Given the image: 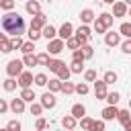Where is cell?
Segmentation results:
<instances>
[{"mask_svg":"<svg viewBox=\"0 0 131 131\" xmlns=\"http://www.w3.org/2000/svg\"><path fill=\"white\" fill-rule=\"evenodd\" d=\"M2 29H4V33L12 35V37H18V35L25 33V18H23L18 12L8 10V12L2 16Z\"/></svg>","mask_w":131,"mask_h":131,"instance_id":"cell-1","label":"cell"},{"mask_svg":"<svg viewBox=\"0 0 131 131\" xmlns=\"http://www.w3.org/2000/svg\"><path fill=\"white\" fill-rule=\"evenodd\" d=\"M23 59H10L8 61V66H6V74L10 76V78H18L20 74H23Z\"/></svg>","mask_w":131,"mask_h":131,"instance_id":"cell-2","label":"cell"},{"mask_svg":"<svg viewBox=\"0 0 131 131\" xmlns=\"http://www.w3.org/2000/svg\"><path fill=\"white\" fill-rule=\"evenodd\" d=\"M74 37L80 41V45H86V43H88V39H90V27H88V25L78 27V29L74 31Z\"/></svg>","mask_w":131,"mask_h":131,"instance_id":"cell-3","label":"cell"},{"mask_svg":"<svg viewBox=\"0 0 131 131\" xmlns=\"http://www.w3.org/2000/svg\"><path fill=\"white\" fill-rule=\"evenodd\" d=\"M106 86H108V84H106L104 80H94V94H96L98 100H106V94H108Z\"/></svg>","mask_w":131,"mask_h":131,"instance_id":"cell-4","label":"cell"},{"mask_svg":"<svg viewBox=\"0 0 131 131\" xmlns=\"http://www.w3.org/2000/svg\"><path fill=\"white\" fill-rule=\"evenodd\" d=\"M63 47H66V41H63V39H51V41L47 43V51H49L51 55L61 53V51H63Z\"/></svg>","mask_w":131,"mask_h":131,"instance_id":"cell-5","label":"cell"},{"mask_svg":"<svg viewBox=\"0 0 131 131\" xmlns=\"http://www.w3.org/2000/svg\"><path fill=\"white\" fill-rule=\"evenodd\" d=\"M41 104H43V108H53V106L57 104L55 92H43V96H41Z\"/></svg>","mask_w":131,"mask_h":131,"instance_id":"cell-6","label":"cell"},{"mask_svg":"<svg viewBox=\"0 0 131 131\" xmlns=\"http://www.w3.org/2000/svg\"><path fill=\"white\" fill-rule=\"evenodd\" d=\"M16 82H18V86H20V88H31V84L35 82V76H33L31 72H23V74L18 76V80H16Z\"/></svg>","mask_w":131,"mask_h":131,"instance_id":"cell-7","label":"cell"},{"mask_svg":"<svg viewBox=\"0 0 131 131\" xmlns=\"http://www.w3.org/2000/svg\"><path fill=\"white\" fill-rule=\"evenodd\" d=\"M127 10H129V8H127V4H125V2H115V4H113V12H111V14H113L115 18H121V16H127Z\"/></svg>","mask_w":131,"mask_h":131,"instance_id":"cell-8","label":"cell"},{"mask_svg":"<svg viewBox=\"0 0 131 131\" xmlns=\"http://www.w3.org/2000/svg\"><path fill=\"white\" fill-rule=\"evenodd\" d=\"M45 25H47V18H45V14H43V12H39V14H35V16L31 18V29L41 31Z\"/></svg>","mask_w":131,"mask_h":131,"instance_id":"cell-9","label":"cell"},{"mask_svg":"<svg viewBox=\"0 0 131 131\" xmlns=\"http://www.w3.org/2000/svg\"><path fill=\"white\" fill-rule=\"evenodd\" d=\"M57 35H59V39H70L72 35H74V25L72 23H63L61 27H59V31H57Z\"/></svg>","mask_w":131,"mask_h":131,"instance_id":"cell-10","label":"cell"},{"mask_svg":"<svg viewBox=\"0 0 131 131\" xmlns=\"http://www.w3.org/2000/svg\"><path fill=\"white\" fill-rule=\"evenodd\" d=\"M117 115H119L117 104H108V106L102 111V121H113V119H117Z\"/></svg>","mask_w":131,"mask_h":131,"instance_id":"cell-11","label":"cell"},{"mask_svg":"<svg viewBox=\"0 0 131 131\" xmlns=\"http://www.w3.org/2000/svg\"><path fill=\"white\" fill-rule=\"evenodd\" d=\"M104 43L108 47H117L121 43V33H106L104 35Z\"/></svg>","mask_w":131,"mask_h":131,"instance_id":"cell-12","label":"cell"},{"mask_svg":"<svg viewBox=\"0 0 131 131\" xmlns=\"http://www.w3.org/2000/svg\"><path fill=\"white\" fill-rule=\"evenodd\" d=\"M10 111L14 113V115H20L23 111H25V100L18 96V98H12L10 100Z\"/></svg>","mask_w":131,"mask_h":131,"instance_id":"cell-13","label":"cell"},{"mask_svg":"<svg viewBox=\"0 0 131 131\" xmlns=\"http://www.w3.org/2000/svg\"><path fill=\"white\" fill-rule=\"evenodd\" d=\"M25 10L29 12V14H39L41 12V4L37 2V0H27V4H25Z\"/></svg>","mask_w":131,"mask_h":131,"instance_id":"cell-14","label":"cell"},{"mask_svg":"<svg viewBox=\"0 0 131 131\" xmlns=\"http://www.w3.org/2000/svg\"><path fill=\"white\" fill-rule=\"evenodd\" d=\"M41 35H43L47 41H51V39H55V35H57V29H55L53 25H45V27L41 29Z\"/></svg>","mask_w":131,"mask_h":131,"instance_id":"cell-15","label":"cell"},{"mask_svg":"<svg viewBox=\"0 0 131 131\" xmlns=\"http://www.w3.org/2000/svg\"><path fill=\"white\" fill-rule=\"evenodd\" d=\"M98 20H100V23H102V25L108 29V27H113V23H115V16H113L111 12H100V14H98Z\"/></svg>","mask_w":131,"mask_h":131,"instance_id":"cell-16","label":"cell"},{"mask_svg":"<svg viewBox=\"0 0 131 131\" xmlns=\"http://www.w3.org/2000/svg\"><path fill=\"white\" fill-rule=\"evenodd\" d=\"M76 121H78V119H76L74 115H66V117L61 119V125H63V129H76V125H78Z\"/></svg>","mask_w":131,"mask_h":131,"instance_id":"cell-17","label":"cell"},{"mask_svg":"<svg viewBox=\"0 0 131 131\" xmlns=\"http://www.w3.org/2000/svg\"><path fill=\"white\" fill-rule=\"evenodd\" d=\"M80 20H82L84 25H88V23H94V12H92L90 8H84V10L80 12Z\"/></svg>","mask_w":131,"mask_h":131,"instance_id":"cell-18","label":"cell"},{"mask_svg":"<svg viewBox=\"0 0 131 131\" xmlns=\"http://www.w3.org/2000/svg\"><path fill=\"white\" fill-rule=\"evenodd\" d=\"M47 86H49V92H61V86H63V82H61L59 78H51V80L47 82Z\"/></svg>","mask_w":131,"mask_h":131,"instance_id":"cell-19","label":"cell"},{"mask_svg":"<svg viewBox=\"0 0 131 131\" xmlns=\"http://www.w3.org/2000/svg\"><path fill=\"white\" fill-rule=\"evenodd\" d=\"M70 115H74L76 119H82V117L86 115V106L78 102V104H74V106H72V111H70Z\"/></svg>","mask_w":131,"mask_h":131,"instance_id":"cell-20","label":"cell"},{"mask_svg":"<svg viewBox=\"0 0 131 131\" xmlns=\"http://www.w3.org/2000/svg\"><path fill=\"white\" fill-rule=\"evenodd\" d=\"M20 98H23L25 102H33L37 96H35V92H33L31 88H23V90H20Z\"/></svg>","mask_w":131,"mask_h":131,"instance_id":"cell-21","label":"cell"},{"mask_svg":"<svg viewBox=\"0 0 131 131\" xmlns=\"http://www.w3.org/2000/svg\"><path fill=\"white\" fill-rule=\"evenodd\" d=\"M117 119H119V123H121V125L129 123V121H131V111H129V108H123V111H119Z\"/></svg>","mask_w":131,"mask_h":131,"instance_id":"cell-22","label":"cell"},{"mask_svg":"<svg viewBox=\"0 0 131 131\" xmlns=\"http://www.w3.org/2000/svg\"><path fill=\"white\" fill-rule=\"evenodd\" d=\"M70 74H72V70H70L66 63H63V66L59 68V72H57V78H59L61 82H66V80H70Z\"/></svg>","mask_w":131,"mask_h":131,"instance_id":"cell-23","label":"cell"},{"mask_svg":"<svg viewBox=\"0 0 131 131\" xmlns=\"http://www.w3.org/2000/svg\"><path fill=\"white\" fill-rule=\"evenodd\" d=\"M66 47H68V49H72V51H74V49H80V47H82V45H80V41H78V39H76V37H74V35H72V37H70V39H66Z\"/></svg>","mask_w":131,"mask_h":131,"instance_id":"cell-24","label":"cell"},{"mask_svg":"<svg viewBox=\"0 0 131 131\" xmlns=\"http://www.w3.org/2000/svg\"><path fill=\"white\" fill-rule=\"evenodd\" d=\"M23 63H25V66H29V68L37 66V55H33V53H25V57H23Z\"/></svg>","mask_w":131,"mask_h":131,"instance_id":"cell-25","label":"cell"},{"mask_svg":"<svg viewBox=\"0 0 131 131\" xmlns=\"http://www.w3.org/2000/svg\"><path fill=\"white\" fill-rule=\"evenodd\" d=\"M63 66V61L61 59H49V63H47V68H49V72H59V68Z\"/></svg>","mask_w":131,"mask_h":131,"instance_id":"cell-26","label":"cell"},{"mask_svg":"<svg viewBox=\"0 0 131 131\" xmlns=\"http://www.w3.org/2000/svg\"><path fill=\"white\" fill-rule=\"evenodd\" d=\"M16 84H18V82H16L14 78H10V76H8V78L4 80V84H2V86H4V90H6V92H12V90L16 88Z\"/></svg>","mask_w":131,"mask_h":131,"instance_id":"cell-27","label":"cell"},{"mask_svg":"<svg viewBox=\"0 0 131 131\" xmlns=\"http://www.w3.org/2000/svg\"><path fill=\"white\" fill-rule=\"evenodd\" d=\"M119 33L125 35L127 39H131V23H123V25L119 27Z\"/></svg>","mask_w":131,"mask_h":131,"instance_id":"cell-28","label":"cell"},{"mask_svg":"<svg viewBox=\"0 0 131 131\" xmlns=\"http://www.w3.org/2000/svg\"><path fill=\"white\" fill-rule=\"evenodd\" d=\"M102 80H104V82H106V84H115V82H117V80H119V76H117V72H106V74H104V78H102Z\"/></svg>","mask_w":131,"mask_h":131,"instance_id":"cell-29","label":"cell"},{"mask_svg":"<svg viewBox=\"0 0 131 131\" xmlns=\"http://www.w3.org/2000/svg\"><path fill=\"white\" fill-rule=\"evenodd\" d=\"M61 92H63V94H74V92H76V86H74L72 82H68V80H66V82H63V86H61Z\"/></svg>","mask_w":131,"mask_h":131,"instance_id":"cell-30","label":"cell"},{"mask_svg":"<svg viewBox=\"0 0 131 131\" xmlns=\"http://www.w3.org/2000/svg\"><path fill=\"white\" fill-rule=\"evenodd\" d=\"M78 125H80L84 131H90V127H92V119H90V117H82Z\"/></svg>","mask_w":131,"mask_h":131,"instance_id":"cell-31","label":"cell"},{"mask_svg":"<svg viewBox=\"0 0 131 131\" xmlns=\"http://www.w3.org/2000/svg\"><path fill=\"white\" fill-rule=\"evenodd\" d=\"M0 51H2V53H10V51H12V43H10V39L0 41Z\"/></svg>","mask_w":131,"mask_h":131,"instance_id":"cell-32","label":"cell"},{"mask_svg":"<svg viewBox=\"0 0 131 131\" xmlns=\"http://www.w3.org/2000/svg\"><path fill=\"white\" fill-rule=\"evenodd\" d=\"M82 53H84V57H86V59H90V57L94 55V47L86 43V45H82Z\"/></svg>","mask_w":131,"mask_h":131,"instance_id":"cell-33","label":"cell"},{"mask_svg":"<svg viewBox=\"0 0 131 131\" xmlns=\"http://www.w3.org/2000/svg\"><path fill=\"white\" fill-rule=\"evenodd\" d=\"M70 70H72V74H80V72L84 70V61H74V59H72V68H70Z\"/></svg>","mask_w":131,"mask_h":131,"instance_id":"cell-34","label":"cell"},{"mask_svg":"<svg viewBox=\"0 0 131 131\" xmlns=\"http://www.w3.org/2000/svg\"><path fill=\"white\" fill-rule=\"evenodd\" d=\"M47 82H49V80H47L45 74H35V84H37V86H47Z\"/></svg>","mask_w":131,"mask_h":131,"instance_id":"cell-35","label":"cell"},{"mask_svg":"<svg viewBox=\"0 0 131 131\" xmlns=\"http://www.w3.org/2000/svg\"><path fill=\"white\" fill-rule=\"evenodd\" d=\"M33 49H35V41H27V43H23V47H20L23 53H33Z\"/></svg>","mask_w":131,"mask_h":131,"instance_id":"cell-36","label":"cell"},{"mask_svg":"<svg viewBox=\"0 0 131 131\" xmlns=\"http://www.w3.org/2000/svg\"><path fill=\"white\" fill-rule=\"evenodd\" d=\"M72 59H74V61H86V57H84V53H82V47H80V49H74Z\"/></svg>","mask_w":131,"mask_h":131,"instance_id":"cell-37","label":"cell"},{"mask_svg":"<svg viewBox=\"0 0 131 131\" xmlns=\"http://www.w3.org/2000/svg\"><path fill=\"white\" fill-rule=\"evenodd\" d=\"M39 37H43V35H41V31H37V29H31V27H29V41H37Z\"/></svg>","mask_w":131,"mask_h":131,"instance_id":"cell-38","label":"cell"},{"mask_svg":"<svg viewBox=\"0 0 131 131\" xmlns=\"http://www.w3.org/2000/svg\"><path fill=\"white\" fill-rule=\"evenodd\" d=\"M49 59H51L49 53H39V55H37V63H41V66H47Z\"/></svg>","mask_w":131,"mask_h":131,"instance_id":"cell-39","label":"cell"},{"mask_svg":"<svg viewBox=\"0 0 131 131\" xmlns=\"http://www.w3.org/2000/svg\"><path fill=\"white\" fill-rule=\"evenodd\" d=\"M88 90H90V88H88V84H84V82H80V84L76 86V92H78L80 96H84V94H88Z\"/></svg>","mask_w":131,"mask_h":131,"instance_id":"cell-40","label":"cell"},{"mask_svg":"<svg viewBox=\"0 0 131 131\" xmlns=\"http://www.w3.org/2000/svg\"><path fill=\"white\" fill-rule=\"evenodd\" d=\"M119 98H121V96H119V92H108V94H106L108 104H117V102H119Z\"/></svg>","mask_w":131,"mask_h":131,"instance_id":"cell-41","label":"cell"},{"mask_svg":"<svg viewBox=\"0 0 131 131\" xmlns=\"http://www.w3.org/2000/svg\"><path fill=\"white\" fill-rule=\"evenodd\" d=\"M35 129H37V131H43V129H47V121H45L43 117H39V119L35 121Z\"/></svg>","mask_w":131,"mask_h":131,"instance_id":"cell-42","label":"cell"},{"mask_svg":"<svg viewBox=\"0 0 131 131\" xmlns=\"http://www.w3.org/2000/svg\"><path fill=\"white\" fill-rule=\"evenodd\" d=\"M94 31H96V33H104V35H106V27H104L98 18H94Z\"/></svg>","mask_w":131,"mask_h":131,"instance_id":"cell-43","label":"cell"},{"mask_svg":"<svg viewBox=\"0 0 131 131\" xmlns=\"http://www.w3.org/2000/svg\"><path fill=\"white\" fill-rule=\"evenodd\" d=\"M10 43H12V49H20L25 41H23V39H20V35H18V37H12V39H10Z\"/></svg>","mask_w":131,"mask_h":131,"instance_id":"cell-44","label":"cell"},{"mask_svg":"<svg viewBox=\"0 0 131 131\" xmlns=\"http://www.w3.org/2000/svg\"><path fill=\"white\" fill-rule=\"evenodd\" d=\"M41 113H43V104L31 102V115H41Z\"/></svg>","mask_w":131,"mask_h":131,"instance_id":"cell-45","label":"cell"},{"mask_svg":"<svg viewBox=\"0 0 131 131\" xmlns=\"http://www.w3.org/2000/svg\"><path fill=\"white\" fill-rule=\"evenodd\" d=\"M90 131H104V121H92Z\"/></svg>","mask_w":131,"mask_h":131,"instance_id":"cell-46","label":"cell"},{"mask_svg":"<svg viewBox=\"0 0 131 131\" xmlns=\"http://www.w3.org/2000/svg\"><path fill=\"white\" fill-rule=\"evenodd\" d=\"M2 10H14V0H2V6H0Z\"/></svg>","mask_w":131,"mask_h":131,"instance_id":"cell-47","label":"cell"},{"mask_svg":"<svg viewBox=\"0 0 131 131\" xmlns=\"http://www.w3.org/2000/svg\"><path fill=\"white\" fill-rule=\"evenodd\" d=\"M84 80H86V82H94V80H96V72H94V70H86Z\"/></svg>","mask_w":131,"mask_h":131,"instance_id":"cell-48","label":"cell"},{"mask_svg":"<svg viewBox=\"0 0 131 131\" xmlns=\"http://www.w3.org/2000/svg\"><path fill=\"white\" fill-rule=\"evenodd\" d=\"M10 131H20V123L18 121H8V125H6Z\"/></svg>","mask_w":131,"mask_h":131,"instance_id":"cell-49","label":"cell"},{"mask_svg":"<svg viewBox=\"0 0 131 131\" xmlns=\"http://www.w3.org/2000/svg\"><path fill=\"white\" fill-rule=\"evenodd\" d=\"M8 108H10V104H8V102H6L4 98H0V115H4V113H6Z\"/></svg>","mask_w":131,"mask_h":131,"instance_id":"cell-50","label":"cell"},{"mask_svg":"<svg viewBox=\"0 0 131 131\" xmlns=\"http://www.w3.org/2000/svg\"><path fill=\"white\" fill-rule=\"evenodd\" d=\"M121 47H123V51H125V53H131V39H127Z\"/></svg>","mask_w":131,"mask_h":131,"instance_id":"cell-51","label":"cell"},{"mask_svg":"<svg viewBox=\"0 0 131 131\" xmlns=\"http://www.w3.org/2000/svg\"><path fill=\"white\" fill-rule=\"evenodd\" d=\"M123 129H125V131H131V121H129V123H125V125H123Z\"/></svg>","mask_w":131,"mask_h":131,"instance_id":"cell-52","label":"cell"},{"mask_svg":"<svg viewBox=\"0 0 131 131\" xmlns=\"http://www.w3.org/2000/svg\"><path fill=\"white\" fill-rule=\"evenodd\" d=\"M102 2H104V4H115L117 0H102Z\"/></svg>","mask_w":131,"mask_h":131,"instance_id":"cell-53","label":"cell"},{"mask_svg":"<svg viewBox=\"0 0 131 131\" xmlns=\"http://www.w3.org/2000/svg\"><path fill=\"white\" fill-rule=\"evenodd\" d=\"M4 39H6V37H4V33H0V41H4Z\"/></svg>","mask_w":131,"mask_h":131,"instance_id":"cell-54","label":"cell"},{"mask_svg":"<svg viewBox=\"0 0 131 131\" xmlns=\"http://www.w3.org/2000/svg\"><path fill=\"white\" fill-rule=\"evenodd\" d=\"M0 131H10V129H8V127H4V129H0Z\"/></svg>","mask_w":131,"mask_h":131,"instance_id":"cell-55","label":"cell"},{"mask_svg":"<svg viewBox=\"0 0 131 131\" xmlns=\"http://www.w3.org/2000/svg\"><path fill=\"white\" fill-rule=\"evenodd\" d=\"M129 111H131V98H129Z\"/></svg>","mask_w":131,"mask_h":131,"instance_id":"cell-56","label":"cell"},{"mask_svg":"<svg viewBox=\"0 0 131 131\" xmlns=\"http://www.w3.org/2000/svg\"><path fill=\"white\" fill-rule=\"evenodd\" d=\"M125 4H131V0H125Z\"/></svg>","mask_w":131,"mask_h":131,"instance_id":"cell-57","label":"cell"},{"mask_svg":"<svg viewBox=\"0 0 131 131\" xmlns=\"http://www.w3.org/2000/svg\"><path fill=\"white\" fill-rule=\"evenodd\" d=\"M127 14H129V16H131V8H129V10H127Z\"/></svg>","mask_w":131,"mask_h":131,"instance_id":"cell-58","label":"cell"},{"mask_svg":"<svg viewBox=\"0 0 131 131\" xmlns=\"http://www.w3.org/2000/svg\"><path fill=\"white\" fill-rule=\"evenodd\" d=\"M66 131H74V129H66Z\"/></svg>","mask_w":131,"mask_h":131,"instance_id":"cell-59","label":"cell"},{"mask_svg":"<svg viewBox=\"0 0 131 131\" xmlns=\"http://www.w3.org/2000/svg\"><path fill=\"white\" fill-rule=\"evenodd\" d=\"M0 6H2V0H0Z\"/></svg>","mask_w":131,"mask_h":131,"instance_id":"cell-60","label":"cell"},{"mask_svg":"<svg viewBox=\"0 0 131 131\" xmlns=\"http://www.w3.org/2000/svg\"><path fill=\"white\" fill-rule=\"evenodd\" d=\"M43 131H45V129H43Z\"/></svg>","mask_w":131,"mask_h":131,"instance_id":"cell-61","label":"cell"}]
</instances>
